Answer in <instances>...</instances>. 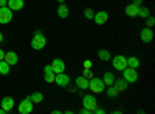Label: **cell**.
I'll return each mask as SVG.
<instances>
[{"label": "cell", "instance_id": "34", "mask_svg": "<svg viewBox=\"0 0 155 114\" xmlns=\"http://www.w3.org/2000/svg\"><path fill=\"white\" fill-rule=\"evenodd\" d=\"M141 2H143V0H134V5H138V6H141Z\"/></svg>", "mask_w": 155, "mask_h": 114}, {"label": "cell", "instance_id": "1", "mask_svg": "<svg viewBox=\"0 0 155 114\" xmlns=\"http://www.w3.org/2000/svg\"><path fill=\"white\" fill-rule=\"evenodd\" d=\"M47 45V37L42 34V31H34V35L31 39V48L33 49H42Z\"/></svg>", "mask_w": 155, "mask_h": 114}, {"label": "cell", "instance_id": "18", "mask_svg": "<svg viewBox=\"0 0 155 114\" xmlns=\"http://www.w3.org/2000/svg\"><path fill=\"white\" fill-rule=\"evenodd\" d=\"M138 5H134V3H130V5H127L126 8H124V12H126V16L127 17H137L138 16Z\"/></svg>", "mask_w": 155, "mask_h": 114}, {"label": "cell", "instance_id": "21", "mask_svg": "<svg viewBox=\"0 0 155 114\" xmlns=\"http://www.w3.org/2000/svg\"><path fill=\"white\" fill-rule=\"evenodd\" d=\"M126 60H127V66H130V68H138L140 66V59L138 57H135V56H130V57H126Z\"/></svg>", "mask_w": 155, "mask_h": 114}, {"label": "cell", "instance_id": "13", "mask_svg": "<svg viewBox=\"0 0 155 114\" xmlns=\"http://www.w3.org/2000/svg\"><path fill=\"white\" fill-rule=\"evenodd\" d=\"M44 75H45V82H47V83H53V82H54L56 72L53 71L51 65H47V66H44Z\"/></svg>", "mask_w": 155, "mask_h": 114}, {"label": "cell", "instance_id": "19", "mask_svg": "<svg viewBox=\"0 0 155 114\" xmlns=\"http://www.w3.org/2000/svg\"><path fill=\"white\" fill-rule=\"evenodd\" d=\"M56 12H58V16L61 17V19H67L68 17V6L67 5H64V3H59V6H58V9H56Z\"/></svg>", "mask_w": 155, "mask_h": 114}, {"label": "cell", "instance_id": "31", "mask_svg": "<svg viewBox=\"0 0 155 114\" xmlns=\"http://www.w3.org/2000/svg\"><path fill=\"white\" fill-rule=\"evenodd\" d=\"M93 112H95V114H104L106 111H104V109H102V108H98V106H96V109H95Z\"/></svg>", "mask_w": 155, "mask_h": 114}, {"label": "cell", "instance_id": "14", "mask_svg": "<svg viewBox=\"0 0 155 114\" xmlns=\"http://www.w3.org/2000/svg\"><path fill=\"white\" fill-rule=\"evenodd\" d=\"M0 106L5 109V112H9L12 108H14V99L9 97V96L3 97V99H2V102H0Z\"/></svg>", "mask_w": 155, "mask_h": 114}, {"label": "cell", "instance_id": "38", "mask_svg": "<svg viewBox=\"0 0 155 114\" xmlns=\"http://www.w3.org/2000/svg\"><path fill=\"white\" fill-rule=\"evenodd\" d=\"M2 42H3V34L0 32V43H2Z\"/></svg>", "mask_w": 155, "mask_h": 114}, {"label": "cell", "instance_id": "20", "mask_svg": "<svg viewBox=\"0 0 155 114\" xmlns=\"http://www.w3.org/2000/svg\"><path fill=\"white\" fill-rule=\"evenodd\" d=\"M102 82H104L106 86L113 85V82H115V75H113V72H110V71L104 72V75H102Z\"/></svg>", "mask_w": 155, "mask_h": 114}, {"label": "cell", "instance_id": "35", "mask_svg": "<svg viewBox=\"0 0 155 114\" xmlns=\"http://www.w3.org/2000/svg\"><path fill=\"white\" fill-rule=\"evenodd\" d=\"M6 2L8 0H0V6H6Z\"/></svg>", "mask_w": 155, "mask_h": 114}, {"label": "cell", "instance_id": "30", "mask_svg": "<svg viewBox=\"0 0 155 114\" xmlns=\"http://www.w3.org/2000/svg\"><path fill=\"white\" fill-rule=\"evenodd\" d=\"M84 68L85 69H92V60H85L84 62Z\"/></svg>", "mask_w": 155, "mask_h": 114}, {"label": "cell", "instance_id": "33", "mask_svg": "<svg viewBox=\"0 0 155 114\" xmlns=\"http://www.w3.org/2000/svg\"><path fill=\"white\" fill-rule=\"evenodd\" d=\"M3 57H5V51H3V49H0V60H3Z\"/></svg>", "mask_w": 155, "mask_h": 114}, {"label": "cell", "instance_id": "24", "mask_svg": "<svg viewBox=\"0 0 155 114\" xmlns=\"http://www.w3.org/2000/svg\"><path fill=\"white\" fill-rule=\"evenodd\" d=\"M147 16H150V11L147 6H140L138 8V16L137 17H141V19H146Z\"/></svg>", "mask_w": 155, "mask_h": 114}, {"label": "cell", "instance_id": "25", "mask_svg": "<svg viewBox=\"0 0 155 114\" xmlns=\"http://www.w3.org/2000/svg\"><path fill=\"white\" fill-rule=\"evenodd\" d=\"M30 99H31L33 103H41L42 100H44V94H42V93H33V94L30 96Z\"/></svg>", "mask_w": 155, "mask_h": 114}, {"label": "cell", "instance_id": "32", "mask_svg": "<svg viewBox=\"0 0 155 114\" xmlns=\"http://www.w3.org/2000/svg\"><path fill=\"white\" fill-rule=\"evenodd\" d=\"M79 112H81V114H90V112H88V109H87V108H84V106L79 109Z\"/></svg>", "mask_w": 155, "mask_h": 114}, {"label": "cell", "instance_id": "36", "mask_svg": "<svg viewBox=\"0 0 155 114\" xmlns=\"http://www.w3.org/2000/svg\"><path fill=\"white\" fill-rule=\"evenodd\" d=\"M68 93L71 94V93H76V88H68Z\"/></svg>", "mask_w": 155, "mask_h": 114}, {"label": "cell", "instance_id": "6", "mask_svg": "<svg viewBox=\"0 0 155 114\" xmlns=\"http://www.w3.org/2000/svg\"><path fill=\"white\" fill-rule=\"evenodd\" d=\"M112 66L116 69V71H123L127 68V60L123 54H118V56H115L112 59Z\"/></svg>", "mask_w": 155, "mask_h": 114}, {"label": "cell", "instance_id": "11", "mask_svg": "<svg viewBox=\"0 0 155 114\" xmlns=\"http://www.w3.org/2000/svg\"><path fill=\"white\" fill-rule=\"evenodd\" d=\"M140 37H141V42H144V43H150L152 39H153V31L152 28H143L140 32Z\"/></svg>", "mask_w": 155, "mask_h": 114}, {"label": "cell", "instance_id": "23", "mask_svg": "<svg viewBox=\"0 0 155 114\" xmlns=\"http://www.w3.org/2000/svg\"><path fill=\"white\" fill-rule=\"evenodd\" d=\"M9 69H11V65L8 62H5V60H0V74L2 75H6V74H9Z\"/></svg>", "mask_w": 155, "mask_h": 114}, {"label": "cell", "instance_id": "8", "mask_svg": "<svg viewBox=\"0 0 155 114\" xmlns=\"http://www.w3.org/2000/svg\"><path fill=\"white\" fill-rule=\"evenodd\" d=\"M70 82H71L70 75H67L65 72H59V74H56V77H54V83L59 85V86H68Z\"/></svg>", "mask_w": 155, "mask_h": 114}, {"label": "cell", "instance_id": "15", "mask_svg": "<svg viewBox=\"0 0 155 114\" xmlns=\"http://www.w3.org/2000/svg\"><path fill=\"white\" fill-rule=\"evenodd\" d=\"M74 83H76V88H79V90H88V79L84 77V75H78L74 79Z\"/></svg>", "mask_w": 155, "mask_h": 114}, {"label": "cell", "instance_id": "3", "mask_svg": "<svg viewBox=\"0 0 155 114\" xmlns=\"http://www.w3.org/2000/svg\"><path fill=\"white\" fill-rule=\"evenodd\" d=\"M82 106L87 108L88 112L92 114V112L96 109V106H98V102H96L95 96H93V94H85V96L82 97Z\"/></svg>", "mask_w": 155, "mask_h": 114}, {"label": "cell", "instance_id": "12", "mask_svg": "<svg viewBox=\"0 0 155 114\" xmlns=\"http://www.w3.org/2000/svg\"><path fill=\"white\" fill-rule=\"evenodd\" d=\"M51 68H53V71L56 74L64 72V71H65V62H64L62 59H59V57H56L53 62H51Z\"/></svg>", "mask_w": 155, "mask_h": 114}, {"label": "cell", "instance_id": "29", "mask_svg": "<svg viewBox=\"0 0 155 114\" xmlns=\"http://www.w3.org/2000/svg\"><path fill=\"white\" fill-rule=\"evenodd\" d=\"M82 75H84V77H87V79H92L93 77V74H92V71H90V69H85Z\"/></svg>", "mask_w": 155, "mask_h": 114}, {"label": "cell", "instance_id": "7", "mask_svg": "<svg viewBox=\"0 0 155 114\" xmlns=\"http://www.w3.org/2000/svg\"><path fill=\"white\" fill-rule=\"evenodd\" d=\"M12 20V9L8 6H0V25H6Z\"/></svg>", "mask_w": 155, "mask_h": 114}, {"label": "cell", "instance_id": "37", "mask_svg": "<svg viewBox=\"0 0 155 114\" xmlns=\"http://www.w3.org/2000/svg\"><path fill=\"white\" fill-rule=\"evenodd\" d=\"M0 114H6V112H5V109H3L2 106H0Z\"/></svg>", "mask_w": 155, "mask_h": 114}, {"label": "cell", "instance_id": "39", "mask_svg": "<svg viewBox=\"0 0 155 114\" xmlns=\"http://www.w3.org/2000/svg\"><path fill=\"white\" fill-rule=\"evenodd\" d=\"M58 3H65V0H56Z\"/></svg>", "mask_w": 155, "mask_h": 114}, {"label": "cell", "instance_id": "22", "mask_svg": "<svg viewBox=\"0 0 155 114\" xmlns=\"http://www.w3.org/2000/svg\"><path fill=\"white\" fill-rule=\"evenodd\" d=\"M98 57H99V60H102V62H109V60L112 59V54L107 51V49H99V51H98Z\"/></svg>", "mask_w": 155, "mask_h": 114}, {"label": "cell", "instance_id": "9", "mask_svg": "<svg viewBox=\"0 0 155 114\" xmlns=\"http://www.w3.org/2000/svg\"><path fill=\"white\" fill-rule=\"evenodd\" d=\"M96 25H104V23H107V20H109V12L107 11H98L96 14L93 16V19H92Z\"/></svg>", "mask_w": 155, "mask_h": 114}, {"label": "cell", "instance_id": "26", "mask_svg": "<svg viewBox=\"0 0 155 114\" xmlns=\"http://www.w3.org/2000/svg\"><path fill=\"white\" fill-rule=\"evenodd\" d=\"M93 16H95V12H93L92 8H85V9H84V17H85L87 20H92Z\"/></svg>", "mask_w": 155, "mask_h": 114}, {"label": "cell", "instance_id": "16", "mask_svg": "<svg viewBox=\"0 0 155 114\" xmlns=\"http://www.w3.org/2000/svg\"><path fill=\"white\" fill-rule=\"evenodd\" d=\"M3 60L8 62L9 65L12 66V65H16V63L19 62V56H17V53H14V51H8V53H5Z\"/></svg>", "mask_w": 155, "mask_h": 114}, {"label": "cell", "instance_id": "5", "mask_svg": "<svg viewBox=\"0 0 155 114\" xmlns=\"http://www.w3.org/2000/svg\"><path fill=\"white\" fill-rule=\"evenodd\" d=\"M123 79L127 82V83H135L138 80V72L135 68H130L127 66L126 69H123Z\"/></svg>", "mask_w": 155, "mask_h": 114}, {"label": "cell", "instance_id": "2", "mask_svg": "<svg viewBox=\"0 0 155 114\" xmlns=\"http://www.w3.org/2000/svg\"><path fill=\"white\" fill-rule=\"evenodd\" d=\"M88 88L95 94H101V93L106 91V85H104V82H102V79L95 77V75H93L92 79H88Z\"/></svg>", "mask_w": 155, "mask_h": 114}, {"label": "cell", "instance_id": "10", "mask_svg": "<svg viewBox=\"0 0 155 114\" xmlns=\"http://www.w3.org/2000/svg\"><path fill=\"white\" fill-rule=\"evenodd\" d=\"M112 86L115 88V91H116V93L121 94L123 91H126V90H127L129 83H127L124 79H121V77H120V79H116V77H115V82H113V85H112Z\"/></svg>", "mask_w": 155, "mask_h": 114}, {"label": "cell", "instance_id": "27", "mask_svg": "<svg viewBox=\"0 0 155 114\" xmlns=\"http://www.w3.org/2000/svg\"><path fill=\"white\" fill-rule=\"evenodd\" d=\"M106 93H107V97H109V99H115L116 96H118V93L115 91V88H113L112 85L107 88V91H106Z\"/></svg>", "mask_w": 155, "mask_h": 114}, {"label": "cell", "instance_id": "28", "mask_svg": "<svg viewBox=\"0 0 155 114\" xmlns=\"http://www.w3.org/2000/svg\"><path fill=\"white\" fill-rule=\"evenodd\" d=\"M153 25H155V19L152 16H147L146 17V26L147 28H153Z\"/></svg>", "mask_w": 155, "mask_h": 114}, {"label": "cell", "instance_id": "4", "mask_svg": "<svg viewBox=\"0 0 155 114\" xmlns=\"http://www.w3.org/2000/svg\"><path fill=\"white\" fill-rule=\"evenodd\" d=\"M33 106H34V103L31 102L30 96H27V97H25L22 102L19 103L17 111H19L20 114H31V112H33Z\"/></svg>", "mask_w": 155, "mask_h": 114}, {"label": "cell", "instance_id": "17", "mask_svg": "<svg viewBox=\"0 0 155 114\" xmlns=\"http://www.w3.org/2000/svg\"><path fill=\"white\" fill-rule=\"evenodd\" d=\"M23 5H25L23 0H8L6 2V6L12 11H20L23 8Z\"/></svg>", "mask_w": 155, "mask_h": 114}]
</instances>
